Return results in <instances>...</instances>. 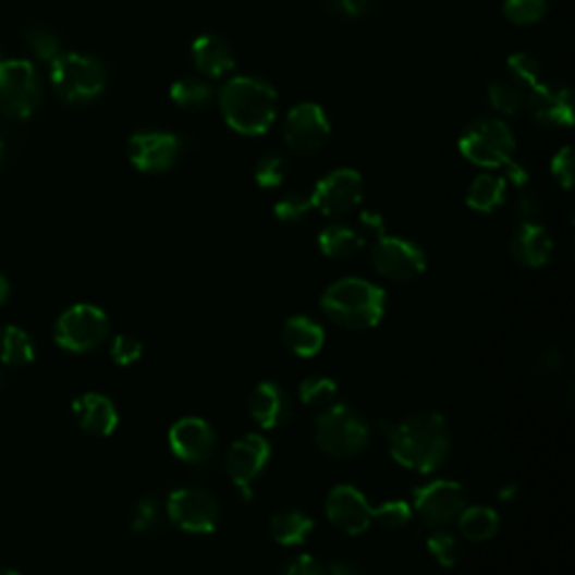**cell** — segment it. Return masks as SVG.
I'll return each instance as SVG.
<instances>
[{
  "label": "cell",
  "mask_w": 575,
  "mask_h": 575,
  "mask_svg": "<svg viewBox=\"0 0 575 575\" xmlns=\"http://www.w3.org/2000/svg\"><path fill=\"white\" fill-rule=\"evenodd\" d=\"M395 463L414 473H437L450 454V427L437 412H416L387 429Z\"/></svg>",
  "instance_id": "1"
},
{
  "label": "cell",
  "mask_w": 575,
  "mask_h": 575,
  "mask_svg": "<svg viewBox=\"0 0 575 575\" xmlns=\"http://www.w3.org/2000/svg\"><path fill=\"white\" fill-rule=\"evenodd\" d=\"M219 106L228 126L247 137L268 133L277 120V93L257 77L230 79L219 95Z\"/></svg>",
  "instance_id": "2"
},
{
  "label": "cell",
  "mask_w": 575,
  "mask_h": 575,
  "mask_svg": "<svg viewBox=\"0 0 575 575\" xmlns=\"http://www.w3.org/2000/svg\"><path fill=\"white\" fill-rule=\"evenodd\" d=\"M321 308L338 327L367 331L380 323L387 308V295L382 288L367 279L346 277L329 285V291L321 297Z\"/></svg>",
  "instance_id": "3"
},
{
  "label": "cell",
  "mask_w": 575,
  "mask_h": 575,
  "mask_svg": "<svg viewBox=\"0 0 575 575\" xmlns=\"http://www.w3.org/2000/svg\"><path fill=\"white\" fill-rule=\"evenodd\" d=\"M315 441L323 454L333 458H353L369 448L371 427L367 418L351 405L333 403L317 416Z\"/></svg>",
  "instance_id": "4"
},
{
  "label": "cell",
  "mask_w": 575,
  "mask_h": 575,
  "mask_svg": "<svg viewBox=\"0 0 575 575\" xmlns=\"http://www.w3.org/2000/svg\"><path fill=\"white\" fill-rule=\"evenodd\" d=\"M50 84L65 103L84 106L95 101L103 93L108 84V72L97 57L82 52H61L50 63Z\"/></svg>",
  "instance_id": "5"
},
{
  "label": "cell",
  "mask_w": 575,
  "mask_h": 575,
  "mask_svg": "<svg viewBox=\"0 0 575 575\" xmlns=\"http://www.w3.org/2000/svg\"><path fill=\"white\" fill-rule=\"evenodd\" d=\"M458 151L467 162L477 167H506L515 154V135L503 122L481 118L463 129Z\"/></svg>",
  "instance_id": "6"
},
{
  "label": "cell",
  "mask_w": 575,
  "mask_h": 575,
  "mask_svg": "<svg viewBox=\"0 0 575 575\" xmlns=\"http://www.w3.org/2000/svg\"><path fill=\"white\" fill-rule=\"evenodd\" d=\"M41 103V79L25 59L0 61V111L8 118L25 120Z\"/></svg>",
  "instance_id": "7"
},
{
  "label": "cell",
  "mask_w": 575,
  "mask_h": 575,
  "mask_svg": "<svg viewBox=\"0 0 575 575\" xmlns=\"http://www.w3.org/2000/svg\"><path fill=\"white\" fill-rule=\"evenodd\" d=\"M108 331H111V321L101 308L77 304L57 319L54 342L70 353H88L106 340Z\"/></svg>",
  "instance_id": "8"
},
{
  "label": "cell",
  "mask_w": 575,
  "mask_h": 575,
  "mask_svg": "<svg viewBox=\"0 0 575 575\" xmlns=\"http://www.w3.org/2000/svg\"><path fill=\"white\" fill-rule=\"evenodd\" d=\"M167 515L180 530L207 535L219 526L221 506L209 490L187 486V488H178L169 494Z\"/></svg>",
  "instance_id": "9"
},
{
  "label": "cell",
  "mask_w": 575,
  "mask_h": 575,
  "mask_svg": "<svg viewBox=\"0 0 575 575\" xmlns=\"http://www.w3.org/2000/svg\"><path fill=\"white\" fill-rule=\"evenodd\" d=\"M371 261L378 274L401 283L418 279L427 268L425 252L416 243L384 234L378 236L371 249Z\"/></svg>",
  "instance_id": "10"
},
{
  "label": "cell",
  "mask_w": 575,
  "mask_h": 575,
  "mask_svg": "<svg viewBox=\"0 0 575 575\" xmlns=\"http://www.w3.org/2000/svg\"><path fill=\"white\" fill-rule=\"evenodd\" d=\"M329 135H331L329 115L323 113L321 106L313 101L297 103L293 111L288 113L283 124V139L288 144V149L299 156L319 151L323 144L329 142Z\"/></svg>",
  "instance_id": "11"
},
{
  "label": "cell",
  "mask_w": 575,
  "mask_h": 575,
  "mask_svg": "<svg viewBox=\"0 0 575 575\" xmlns=\"http://www.w3.org/2000/svg\"><path fill=\"white\" fill-rule=\"evenodd\" d=\"M414 506L429 528H443L463 513L465 492L456 481L437 479L414 490Z\"/></svg>",
  "instance_id": "12"
},
{
  "label": "cell",
  "mask_w": 575,
  "mask_h": 575,
  "mask_svg": "<svg viewBox=\"0 0 575 575\" xmlns=\"http://www.w3.org/2000/svg\"><path fill=\"white\" fill-rule=\"evenodd\" d=\"M313 209L323 216H346L363 203V175L355 169H335L321 178L310 194Z\"/></svg>",
  "instance_id": "13"
},
{
  "label": "cell",
  "mask_w": 575,
  "mask_h": 575,
  "mask_svg": "<svg viewBox=\"0 0 575 575\" xmlns=\"http://www.w3.org/2000/svg\"><path fill=\"white\" fill-rule=\"evenodd\" d=\"M270 454H272L270 443L259 435H247L230 445L225 454V470L228 477L241 488L245 501L255 497L252 484H255L257 477L266 470Z\"/></svg>",
  "instance_id": "14"
},
{
  "label": "cell",
  "mask_w": 575,
  "mask_h": 575,
  "mask_svg": "<svg viewBox=\"0 0 575 575\" xmlns=\"http://www.w3.org/2000/svg\"><path fill=\"white\" fill-rule=\"evenodd\" d=\"M180 156V139L173 133L142 131L129 139V158L142 173H164Z\"/></svg>",
  "instance_id": "15"
},
{
  "label": "cell",
  "mask_w": 575,
  "mask_h": 575,
  "mask_svg": "<svg viewBox=\"0 0 575 575\" xmlns=\"http://www.w3.org/2000/svg\"><path fill=\"white\" fill-rule=\"evenodd\" d=\"M327 517L338 530L346 535H359L374 524V509L357 488L338 486L327 497Z\"/></svg>",
  "instance_id": "16"
},
{
  "label": "cell",
  "mask_w": 575,
  "mask_h": 575,
  "mask_svg": "<svg viewBox=\"0 0 575 575\" xmlns=\"http://www.w3.org/2000/svg\"><path fill=\"white\" fill-rule=\"evenodd\" d=\"M526 106L533 120L547 129H568L573 124V97L564 84L539 82L528 90Z\"/></svg>",
  "instance_id": "17"
},
{
  "label": "cell",
  "mask_w": 575,
  "mask_h": 575,
  "mask_svg": "<svg viewBox=\"0 0 575 575\" xmlns=\"http://www.w3.org/2000/svg\"><path fill=\"white\" fill-rule=\"evenodd\" d=\"M171 452L185 463L203 465L211 458L216 448V435L207 420L189 416L180 418L169 431Z\"/></svg>",
  "instance_id": "18"
},
{
  "label": "cell",
  "mask_w": 575,
  "mask_h": 575,
  "mask_svg": "<svg viewBox=\"0 0 575 575\" xmlns=\"http://www.w3.org/2000/svg\"><path fill=\"white\" fill-rule=\"evenodd\" d=\"M511 255L524 268H542L553 255V238L542 223L524 221L511 236Z\"/></svg>",
  "instance_id": "19"
},
{
  "label": "cell",
  "mask_w": 575,
  "mask_h": 575,
  "mask_svg": "<svg viewBox=\"0 0 575 575\" xmlns=\"http://www.w3.org/2000/svg\"><path fill=\"white\" fill-rule=\"evenodd\" d=\"M72 412H75V418L86 435L99 439L111 437L120 423L115 405L101 393H84L72 405Z\"/></svg>",
  "instance_id": "20"
},
{
  "label": "cell",
  "mask_w": 575,
  "mask_h": 575,
  "mask_svg": "<svg viewBox=\"0 0 575 575\" xmlns=\"http://www.w3.org/2000/svg\"><path fill=\"white\" fill-rule=\"evenodd\" d=\"M249 412L264 429H277L291 418V399L277 382H261L252 393Z\"/></svg>",
  "instance_id": "21"
},
{
  "label": "cell",
  "mask_w": 575,
  "mask_h": 575,
  "mask_svg": "<svg viewBox=\"0 0 575 575\" xmlns=\"http://www.w3.org/2000/svg\"><path fill=\"white\" fill-rule=\"evenodd\" d=\"M194 65L205 77H223L230 70H234L236 59L230 44L216 34H203L192 46Z\"/></svg>",
  "instance_id": "22"
},
{
  "label": "cell",
  "mask_w": 575,
  "mask_h": 575,
  "mask_svg": "<svg viewBox=\"0 0 575 575\" xmlns=\"http://www.w3.org/2000/svg\"><path fill=\"white\" fill-rule=\"evenodd\" d=\"M283 342L299 357H315L327 342V335L315 319L297 315L283 323Z\"/></svg>",
  "instance_id": "23"
},
{
  "label": "cell",
  "mask_w": 575,
  "mask_h": 575,
  "mask_svg": "<svg viewBox=\"0 0 575 575\" xmlns=\"http://www.w3.org/2000/svg\"><path fill=\"white\" fill-rule=\"evenodd\" d=\"M313 528H315L313 517L306 515L304 511H297V509L279 511L270 519V533L274 537V542H279L281 547H299V545H304L306 539L310 537Z\"/></svg>",
  "instance_id": "24"
},
{
  "label": "cell",
  "mask_w": 575,
  "mask_h": 575,
  "mask_svg": "<svg viewBox=\"0 0 575 575\" xmlns=\"http://www.w3.org/2000/svg\"><path fill=\"white\" fill-rule=\"evenodd\" d=\"M319 249L323 257L329 259H351L355 257L365 245V238L359 236L355 230L344 225H329L327 230L319 232Z\"/></svg>",
  "instance_id": "25"
},
{
  "label": "cell",
  "mask_w": 575,
  "mask_h": 575,
  "mask_svg": "<svg viewBox=\"0 0 575 575\" xmlns=\"http://www.w3.org/2000/svg\"><path fill=\"white\" fill-rule=\"evenodd\" d=\"M467 207L481 211V213H490L497 207L503 205L506 200V178H499V175H477L475 183L467 189Z\"/></svg>",
  "instance_id": "26"
},
{
  "label": "cell",
  "mask_w": 575,
  "mask_h": 575,
  "mask_svg": "<svg viewBox=\"0 0 575 575\" xmlns=\"http://www.w3.org/2000/svg\"><path fill=\"white\" fill-rule=\"evenodd\" d=\"M456 522H458L461 535L470 539V542H486V539L494 537L499 530V515L494 509H488V506L463 509Z\"/></svg>",
  "instance_id": "27"
},
{
  "label": "cell",
  "mask_w": 575,
  "mask_h": 575,
  "mask_svg": "<svg viewBox=\"0 0 575 575\" xmlns=\"http://www.w3.org/2000/svg\"><path fill=\"white\" fill-rule=\"evenodd\" d=\"M34 342L19 327H5L0 331V359L10 367H27L34 363Z\"/></svg>",
  "instance_id": "28"
},
{
  "label": "cell",
  "mask_w": 575,
  "mask_h": 575,
  "mask_svg": "<svg viewBox=\"0 0 575 575\" xmlns=\"http://www.w3.org/2000/svg\"><path fill=\"white\" fill-rule=\"evenodd\" d=\"M213 99V90L203 79H180L171 86V101L185 111H200Z\"/></svg>",
  "instance_id": "29"
},
{
  "label": "cell",
  "mask_w": 575,
  "mask_h": 575,
  "mask_svg": "<svg viewBox=\"0 0 575 575\" xmlns=\"http://www.w3.org/2000/svg\"><path fill=\"white\" fill-rule=\"evenodd\" d=\"M488 99H490V106L494 108L497 113L501 115H519L522 108L526 106V97L522 93V88L513 82H506V79H494L490 86H488Z\"/></svg>",
  "instance_id": "30"
},
{
  "label": "cell",
  "mask_w": 575,
  "mask_h": 575,
  "mask_svg": "<svg viewBox=\"0 0 575 575\" xmlns=\"http://www.w3.org/2000/svg\"><path fill=\"white\" fill-rule=\"evenodd\" d=\"M23 41L27 46V50L39 59V61H46V63H52L63 50H61V41H59V36L44 27V25H32L25 29V36H23Z\"/></svg>",
  "instance_id": "31"
},
{
  "label": "cell",
  "mask_w": 575,
  "mask_h": 575,
  "mask_svg": "<svg viewBox=\"0 0 575 575\" xmlns=\"http://www.w3.org/2000/svg\"><path fill=\"white\" fill-rule=\"evenodd\" d=\"M338 384L327 376H310L299 384V399L308 407H329L335 403Z\"/></svg>",
  "instance_id": "32"
},
{
  "label": "cell",
  "mask_w": 575,
  "mask_h": 575,
  "mask_svg": "<svg viewBox=\"0 0 575 575\" xmlns=\"http://www.w3.org/2000/svg\"><path fill=\"white\" fill-rule=\"evenodd\" d=\"M549 12L547 0H506L503 3V16H506L513 25H535L542 21Z\"/></svg>",
  "instance_id": "33"
},
{
  "label": "cell",
  "mask_w": 575,
  "mask_h": 575,
  "mask_svg": "<svg viewBox=\"0 0 575 575\" xmlns=\"http://www.w3.org/2000/svg\"><path fill=\"white\" fill-rule=\"evenodd\" d=\"M509 72L511 82L519 88L533 90L539 82H542V65L528 52H517L509 59Z\"/></svg>",
  "instance_id": "34"
},
{
  "label": "cell",
  "mask_w": 575,
  "mask_h": 575,
  "mask_svg": "<svg viewBox=\"0 0 575 575\" xmlns=\"http://www.w3.org/2000/svg\"><path fill=\"white\" fill-rule=\"evenodd\" d=\"M427 549L429 553L435 555V560L445 566V568H452L458 564L461 555H463V549H461V542H458V537L448 533V530H439L431 535L427 539Z\"/></svg>",
  "instance_id": "35"
},
{
  "label": "cell",
  "mask_w": 575,
  "mask_h": 575,
  "mask_svg": "<svg viewBox=\"0 0 575 575\" xmlns=\"http://www.w3.org/2000/svg\"><path fill=\"white\" fill-rule=\"evenodd\" d=\"M374 522L387 530H401L412 522V509L407 501H387L374 509Z\"/></svg>",
  "instance_id": "36"
},
{
  "label": "cell",
  "mask_w": 575,
  "mask_h": 575,
  "mask_svg": "<svg viewBox=\"0 0 575 575\" xmlns=\"http://www.w3.org/2000/svg\"><path fill=\"white\" fill-rule=\"evenodd\" d=\"M285 171H288V164H285L283 156L268 154V156H264L257 162V167H255V180H257L259 187L274 189V187H279L283 183Z\"/></svg>",
  "instance_id": "37"
},
{
  "label": "cell",
  "mask_w": 575,
  "mask_h": 575,
  "mask_svg": "<svg viewBox=\"0 0 575 575\" xmlns=\"http://www.w3.org/2000/svg\"><path fill=\"white\" fill-rule=\"evenodd\" d=\"M310 209H313L310 196L288 194L274 205V216L283 223H299L310 213Z\"/></svg>",
  "instance_id": "38"
},
{
  "label": "cell",
  "mask_w": 575,
  "mask_h": 575,
  "mask_svg": "<svg viewBox=\"0 0 575 575\" xmlns=\"http://www.w3.org/2000/svg\"><path fill=\"white\" fill-rule=\"evenodd\" d=\"M139 355H142V342L131 335H118L111 344V357H113V363L120 367H129L137 363Z\"/></svg>",
  "instance_id": "39"
},
{
  "label": "cell",
  "mask_w": 575,
  "mask_h": 575,
  "mask_svg": "<svg viewBox=\"0 0 575 575\" xmlns=\"http://www.w3.org/2000/svg\"><path fill=\"white\" fill-rule=\"evenodd\" d=\"M573 169H575V164H573V151H571V147L560 149L553 156V160H551V173H553V178L558 180V183L564 189H571V185H573Z\"/></svg>",
  "instance_id": "40"
},
{
  "label": "cell",
  "mask_w": 575,
  "mask_h": 575,
  "mask_svg": "<svg viewBox=\"0 0 575 575\" xmlns=\"http://www.w3.org/2000/svg\"><path fill=\"white\" fill-rule=\"evenodd\" d=\"M158 524V506L154 499H142L133 513V530L149 533Z\"/></svg>",
  "instance_id": "41"
},
{
  "label": "cell",
  "mask_w": 575,
  "mask_h": 575,
  "mask_svg": "<svg viewBox=\"0 0 575 575\" xmlns=\"http://www.w3.org/2000/svg\"><path fill=\"white\" fill-rule=\"evenodd\" d=\"M327 8L335 14L357 19V16H363L369 12L371 0H327Z\"/></svg>",
  "instance_id": "42"
},
{
  "label": "cell",
  "mask_w": 575,
  "mask_h": 575,
  "mask_svg": "<svg viewBox=\"0 0 575 575\" xmlns=\"http://www.w3.org/2000/svg\"><path fill=\"white\" fill-rule=\"evenodd\" d=\"M283 575H327L321 564L310 555H297L295 560L288 562Z\"/></svg>",
  "instance_id": "43"
},
{
  "label": "cell",
  "mask_w": 575,
  "mask_h": 575,
  "mask_svg": "<svg viewBox=\"0 0 575 575\" xmlns=\"http://www.w3.org/2000/svg\"><path fill=\"white\" fill-rule=\"evenodd\" d=\"M519 211L524 216V221L539 223V216H542L545 205H542V200H539L537 196H522L519 198Z\"/></svg>",
  "instance_id": "44"
},
{
  "label": "cell",
  "mask_w": 575,
  "mask_h": 575,
  "mask_svg": "<svg viewBox=\"0 0 575 575\" xmlns=\"http://www.w3.org/2000/svg\"><path fill=\"white\" fill-rule=\"evenodd\" d=\"M329 575H369V573L359 562L342 558V560H335L329 564Z\"/></svg>",
  "instance_id": "45"
},
{
  "label": "cell",
  "mask_w": 575,
  "mask_h": 575,
  "mask_svg": "<svg viewBox=\"0 0 575 575\" xmlns=\"http://www.w3.org/2000/svg\"><path fill=\"white\" fill-rule=\"evenodd\" d=\"M359 223H363V228L369 234H376V236L384 234V221L378 211H363L359 213Z\"/></svg>",
  "instance_id": "46"
},
{
  "label": "cell",
  "mask_w": 575,
  "mask_h": 575,
  "mask_svg": "<svg viewBox=\"0 0 575 575\" xmlns=\"http://www.w3.org/2000/svg\"><path fill=\"white\" fill-rule=\"evenodd\" d=\"M535 367H542V369H558L560 367V353L553 351V348H545V351H539L537 353V365Z\"/></svg>",
  "instance_id": "47"
},
{
  "label": "cell",
  "mask_w": 575,
  "mask_h": 575,
  "mask_svg": "<svg viewBox=\"0 0 575 575\" xmlns=\"http://www.w3.org/2000/svg\"><path fill=\"white\" fill-rule=\"evenodd\" d=\"M8 297H10V283L3 274H0V306L8 302Z\"/></svg>",
  "instance_id": "48"
},
{
  "label": "cell",
  "mask_w": 575,
  "mask_h": 575,
  "mask_svg": "<svg viewBox=\"0 0 575 575\" xmlns=\"http://www.w3.org/2000/svg\"><path fill=\"white\" fill-rule=\"evenodd\" d=\"M515 494H517V488L515 486H503L499 490V499L501 501H511V499H515Z\"/></svg>",
  "instance_id": "49"
},
{
  "label": "cell",
  "mask_w": 575,
  "mask_h": 575,
  "mask_svg": "<svg viewBox=\"0 0 575 575\" xmlns=\"http://www.w3.org/2000/svg\"><path fill=\"white\" fill-rule=\"evenodd\" d=\"M5 144H3V139H0V167H3V162H5Z\"/></svg>",
  "instance_id": "50"
},
{
  "label": "cell",
  "mask_w": 575,
  "mask_h": 575,
  "mask_svg": "<svg viewBox=\"0 0 575 575\" xmlns=\"http://www.w3.org/2000/svg\"><path fill=\"white\" fill-rule=\"evenodd\" d=\"M0 575H21V573H16L12 568H0Z\"/></svg>",
  "instance_id": "51"
},
{
  "label": "cell",
  "mask_w": 575,
  "mask_h": 575,
  "mask_svg": "<svg viewBox=\"0 0 575 575\" xmlns=\"http://www.w3.org/2000/svg\"><path fill=\"white\" fill-rule=\"evenodd\" d=\"M0 387H3V371H0Z\"/></svg>",
  "instance_id": "52"
},
{
  "label": "cell",
  "mask_w": 575,
  "mask_h": 575,
  "mask_svg": "<svg viewBox=\"0 0 575 575\" xmlns=\"http://www.w3.org/2000/svg\"><path fill=\"white\" fill-rule=\"evenodd\" d=\"M0 61H3V59H0Z\"/></svg>",
  "instance_id": "53"
}]
</instances>
